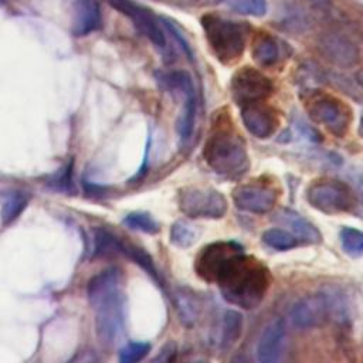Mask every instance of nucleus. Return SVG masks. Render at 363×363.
<instances>
[{
	"label": "nucleus",
	"instance_id": "obj_1",
	"mask_svg": "<svg viewBox=\"0 0 363 363\" xmlns=\"http://www.w3.org/2000/svg\"><path fill=\"white\" fill-rule=\"evenodd\" d=\"M216 284L227 302L254 309L267 296L272 277L264 262L242 251L227 264Z\"/></svg>",
	"mask_w": 363,
	"mask_h": 363
},
{
	"label": "nucleus",
	"instance_id": "obj_2",
	"mask_svg": "<svg viewBox=\"0 0 363 363\" xmlns=\"http://www.w3.org/2000/svg\"><path fill=\"white\" fill-rule=\"evenodd\" d=\"M95 313V330L104 345H112L123 329V296L119 274L109 268L96 274L86 286Z\"/></svg>",
	"mask_w": 363,
	"mask_h": 363
},
{
	"label": "nucleus",
	"instance_id": "obj_3",
	"mask_svg": "<svg viewBox=\"0 0 363 363\" xmlns=\"http://www.w3.org/2000/svg\"><path fill=\"white\" fill-rule=\"evenodd\" d=\"M203 157L214 173L228 179H238L250 169L245 142L231 123H224L223 121L208 135L203 149Z\"/></svg>",
	"mask_w": 363,
	"mask_h": 363
},
{
	"label": "nucleus",
	"instance_id": "obj_4",
	"mask_svg": "<svg viewBox=\"0 0 363 363\" xmlns=\"http://www.w3.org/2000/svg\"><path fill=\"white\" fill-rule=\"evenodd\" d=\"M201 26L214 57L221 64H234L245 50V31L241 24L217 14H204Z\"/></svg>",
	"mask_w": 363,
	"mask_h": 363
},
{
	"label": "nucleus",
	"instance_id": "obj_5",
	"mask_svg": "<svg viewBox=\"0 0 363 363\" xmlns=\"http://www.w3.org/2000/svg\"><path fill=\"white\" fill-rule=\"evenodd\" d=\"M306 112L315 123L336 138L347 133L353 119L352 109L345 101L325 92H313L306 98Z\"/></svg>",
	"mask_w": 363,
	"mask_h": 363
},
{
	"label": "nucleus",
	"instance_id": "obj_6",
	"mask_svg": "<svg viewBox=\"0 0 363 363\" xmlns=\"http://www.w3.org/2000/svg\"><path fill=\"white\" fill-rule=\"evenodd\" d=\"M309 206L326 214L354 211L356 191L345 182L335 179L313 180L306 189Z\"/></svg>",
	"mask_w": 363,
	"mask_h": 363
},
{
	"label": "nucleus",
	"instance_id": "obj_7",
	"mask_svg": "<svg viewBox=\"0 0 363 363\" xmlns=\"http://www.w3.org/2000/svg\"><path fill=\"white\" fill-rule=\"evenodd\" d=\"M177 201L180 210L191 218H221L228 208L225 197L213 187H184Z\"/></svg>",
	"mask_w": 363,
	"mask_h": 363
},
{
	"label": "nucleus",
	"instance_id": "obj_8",
	"mask_svg": "<svg viewBox=\"0 0 363 363\" xmlns=\"http://www.w3.org/2000/svg\"><path fill=\"white\" fill-rule=\"evenodd\" d=\"M274 92L271 78L254 67H242L231 78V95L237 105L268 99Z\"/></svg>",
	"mask_w": 363,
	"mask_h": 363
},
{
	"label": "nucleus",
	"instance_id": "obj_9",
	"mask_svg": "<svg viewBox=\"0 0 363 363\" xmlns=\"http://www.w3.org/2000/svg\"><path fill=\"white\" fill-rule=\"evenodd\" d=\"M244 248L235 241H217L206 245L196 258V272L207 282H217L227 264Z\"/></svg>",
	"mask_w": 363,
	"mask_h": 363
},
{
	"label": "nucleus",
	"instance_id": "obj_10",
	"mask_svg": "<svg viewBox=\"0 0 363 363\" xmlns=\"http://www.w3.org/2000/svg\"><path fill=\"white\" fill-rule=\"evenodd\" d=\"M288 319L298 330L315 329L330 319V308L326 291L299 298L289 309Z\"/></svg>",
	"mask_w": 363,
	"mask_h": 363
},
{
	"label": "nucleus",
	"instance_id": "obj_11",
	"mask_svg": "<svg viewBox=\"0 0 363 363\" xmlns=\"http://www.w3.org/2000/svg\"><path fill=\"white\" fill-rule=\"evenodd\" d=\"M111 254H122L136 262L140 268H143L157 284H160L157 271L155 268L153 259L147 252H145L143 248L125 242L119 237L113 235L112 233L106 230H98L95 233V251L94 257H105Z\"/></svg>",
	"mask_w": 363,
	"mask_h": 363
},
{
	"label": "nucleus",
	"instance_id": "obj_12",
	"mask_svg": "<svg viewBox=\"0 0 363 363\" xmlns=\"http://www.w3.org/2000/svg\"><path fill=\"white\" fill-rule=\"evenodd\" d=\"M318 48L329 62L340 68H350L360 60L359 47L349 37L337 31H326L320 34Z\"/></svg>",
	"mask_w": 363,
	"mask_h": 363
},
{
	"label": "nucleus",
	"instance_id": "obj_13",
	"mask_svg": "<svg viewBox=\"0 0 363 363\" xmlns=\"http://www.w3.org/2000/svg\"><path fill=\"white\" fill-rule=\"evenodd\" d=\"M233 201L242 211L267 214L274 210L278 193L274 187L265 184H241L233 190Z\"/></svg>",
	"mask_w": 363,
	"mask_h": 363
},
{
	"label": "nucleus",
	"instance_id": "obj_14",
	"mask_svg": "<svg viewBox=\"0 0 363 363\" xmlns=\"http://www.w3.org/2000/svg\"><path fill=\"white\" fill-rule=\"evenodd\" d=\"M106 1L111 4L112 9L129 17L133 21L135 27L143 35H146L156 47L163 48L166 45L164 33L162 31L153 13L149 9L135 3L133 0H106Z\"/></svg>",
	"mask_w": 363,
	"mask_h": 363
},
{
	"label": "nucleus",
	"instance_id": "obj_15",
	"mask_svg": "<svg viewBox=\"0 0 363 363\" xmlns=\"http://www.w3.org/2000/svg\"><path fill=\"white\" fill-rule=\"evenodd\" d=\"M241 108V121L245 129L258 139L271 138L278 128V115L265 101L250 102Z\"/></svg>",
	"mask_w": 363,
	"mask_h": 363
},
{
	"label": "nucleus",
	"instance_id": "obj_16",
	"mask_svg": "<svg viewBox=\"0 0 363 363\" xmlns=\"http://www.w3.org/2000/svg\"><path fill=\"white\" fill-rule=\"evenodd\" d=\"M286 337L285 323L282 319H275L269 322L257 343L255 347V356L257 360L261 363H277L284 350V343Z\"/></svg>",
	"mask_w": 363,
	"mask_h": 363
},
{
	"label": "nucleus",
	"instance_id": "obj_17",
	"mask_svg": "<svg viewBox=\"0 0 363 363\" xmlns=\"http://www.w3.org/2000/svg\"><path fill=\"white\" fill-rule=\"evenodd\" d=\"M272 220L279 225H284L298 241L306 244H318L322 241V233L308 218L291 208H278L272 214Z\"/></svg>",
	"mask_w": 363,
	"mask_h": 363
},
{
	"label": "nucleus",
	"instance_id": "obj_18",
	"mask_svg": "<svg viewBox=\"0 0 363 363\" xmlns=\"http://www.w3.org/2000/svg\"><path fill=\"white\" fill-rule=\"evenodd\" d=\"M72 33L77 37L86 35L101 26V10L96 0H75Z\"/></svg>",
	"mask_w": 363,
	"mask_h": 363
},
{
	"label": "nucleus",
	"instance_id": "obj_19",
	"mask_svg": "<svg viewBox=\"0 0 363 363\" xmlns=\"http://www.w3.org/2000/svg\"><path fill=\"white\" fill-rule=\"evenodd\" d=\"M252 60L259 67H272L281 60V47L277 38L269 34H258L252 43Z\"/></svg>",
	"mask_w": 363,
	"mask_h": 363
},
{
	"label": "nucleus",
	"instance_id": "obj_20",
	"mask_svg": "<svg viewBox=\"0 0 363 363\" xmlns=\"http://www.w3.org/2000/svg\"><path fill=\"white\" fill-rule=\"evenodd\" d=\"M157 81L162 88L182 99L196 95L191 77L186 71H170L157 75Z\"/></svg>",
	"mask_w": 363,
	"mask_h": 363
},
{
	"label": "nucleus",
	"instance_id": "obj_21",
	"mask_svg": "<svg viewBox=\"0 0 363 363\" xmlns=\"http://www.w3.org/2000/svg\"><path fill=\"white\" fill-rule=\"evenodd\" d=\"M242 315L238 311L228 309L223 315V323H221V336H220V346L223 350L230 349L237 343L242 333Z\"/></svg>",
	"mask_w": 363,
	"mask_h": 363
},
{
	"label": "nucleus",
	"instance_id": "obj_22",
	"mask_svg": "<svg viewBox=\"0 0 363 363\" xmlns=\"http://www.w3.org/2000/svg\"><path fill=\"white\" fill-rule=\"evenodd\" d=\"M1 200V221L3 224H10L14 221L28 203V197L20 190H6L0 194Z\"/></svg>",
	"mask_w": 363,
	"mask_h": 363
},
{
	"label": "nucleus",
	"instance_id": "obj_23",
	"mask_svg": "<svg viewBox=\"0 0 363 363\" xmlns=\"http://www.w3.org/2000/svg\"><path fill=\"white\" fill-rule=\"evenodd\" d=\"M262 242L278 251H288L296 247L298 240L285 228H268L262 233Z\"/></svg>",
	"mask_w": 363,
	"mask_h": 363
},
{
	"label": "nucleus",
	"instance_id": "obj_24",
	"mask_svg": "<svg viewBox=\"0 0 363 363\" xmlns=\"http://www.w3.org/2000/svg\"><path fill=\"white\" fill-rule=\"evenodd\" d=\"M342 250L352 258L363 255V231L354 227H343L340 230Z\"/></svg>",
	"mask_w": 363,
	"mask_h": 363
},
{
	"label": "nucleus",
	"instance_id": "obj_25",
	"mask_svg": "<svg viewBox=\"0 0 363 363\" xmlns=\"http://www.w3.org/2000/svg\"><path fill=\"white\" fill-rule=\"evenodd\" d=\"M123 224L130 230H136L147 234H156L159 231L157 221L147 213H140V211L130 213L123 218Z\"/></svg>",
	"mask_w": 363,
	"mask_h": 363
},
{
	"label": "nucleus",
	"instance_id": "obj_26",
	"mask_svg": "<svg viewBox=\"0 0 363 363\" xmlns=\"http://www.w3.org/2000/svg\"><path fill=\"white\" fill-rule=\"evenodd\" d=\"M227 3L238 14L261 17L267 13V0H227Z\"/></svg>",
	"mask_w": 363,
	"mask_h": 363
},
{
	"label": "nucleus",
	"instance_id": "obj_27",
	"mask_svg": "<svg viewBox=\"0 0 363 363\" xmlns=\"http://www.w3.org/2000/svg\"><path fill=\"white\" fill-rule=\"evenodd\" d=\"M196 230L184 221H176L170 230V241L179 247L191 245L196 241Z\"/></svg>",
	"mask_w": 363,
	"mask_h": 363
},
{
	"label": "nucleus",
	"instance_id": "obj_28",
	"mask_svg": "<svg viewBox=\"0 0 363 363\" xmlns=\"http://www.w3.org/2000/svg\"><path fill=\"white\" fill-rule=\"evenodd\" d=\"M150 350L149 343L145 342H130L123 346L119 352V360L122 363H135L142 360Z\"/></svg>",
	"mask_w": 363,
	"mask_h": 363
},
{
	"label": "nucleus",
	"instance_id": "obj_29",
	"mask_svg": "<svg viewBox=\"0 0 363 363\" xmlns=\"http://www.w3.org/2000/svg\"><path fill=\"white\" fill-rule=\"evenodd\" d=\"M71 163L61 169L57 174L52 176V179L50 180V187L52 189H57V190H64V191H68L71 190Z\"/></svg>",
	"mask_w": 363,
	"mask_h": 363
},
{
	"label": "nucleus",
	"instance_id": "obj_30",
	"mask_svg": "<svg viewBox=\"0 0 363 363\" xmlns=\"http://www.w3.org/2000/svg\"><path fill=\"white\" fill-rule=\"evenodd\" d=\"M160 21L164 24V27L167 28V31L177 40V43L180 44V48L184 51V54H186L189 58H191V50H190L187 41L184 40V37L180 34V31H179L177 27L174 26V23H173L172 20H169V18H164V17L160 18Z\"/></svg>",
	"mask_w": 363,
	"mask_h": 363
},
{
	"label": "nucleus",
	"instance_id": "obj_31",
	"mask_svg": "<svg viewBox=\"0 0 363 363\" xmlns=\"http://www.w3.org/2000/svg\"><path fill=\"white\" fill-rule=\"evenodd\" d=\"M308 7L316 11H329L332 7V0H303Z\"/></svg>",
	"mask_w": 363,
	"mask_h": 363
},
{
	"label": "nucleus",
	"instance_id": "obj_32",
	"mask_svg": "<svg viewBox=\"0 0 363 363\" xmlns=\"http://www.w3.org/2000/svg\"><path fill=\"white\" fill-rule=\"evenodd\" d=\"M354 81H356V84L363 89V68H360V69L354 74Z\"/></svg>",
	"mask_w": 363,
	"mask_h": 363
},
{
	"label": "nucleus",
	"instance_id": "obj_33",
	"mask_svg": "<svg viewBox=\"0 0 363 363\" xmlns=\"http://www.w3.org/2000/svg\"><path fill=\"white\" fill-rule=\"evenodd\" d=\"M357 130H359V135H360V138L363 139V115L360 116V121H359V128H357Z\"/></svg>",
	"mask_w": 363,
	"mask_h": 363
},
{
	"label": "nucleus",
	"instance_id": "obj_34",
	"mask_svg": "<svg viewBox=\"0 0 363 363\" xmlns=\"http://www.w3.org/2000/svg\"><path fill=\"white\" fill-rule=\"evenodd\" d=\"M4 1H6V0H0V6H1V4H4Z\"/></svg>",
	"mask_w": 363,
	"mask_h": 363
},
{
	"label": "nucleus",
	"instance_id": "obj_35",
	"mask_svg": "<svg viewBox=\"0 0 363 363\" xmlns=\"http://www.w3.org/2000/svg\"><path fill=\"white\" fill-rule=\"evenodd\" d=\"M216 1H218V3H220V1H227V0H216Z\"/></svg>",
	"mask_w": 363,
	"mask_h": 363
}]
</instances>
